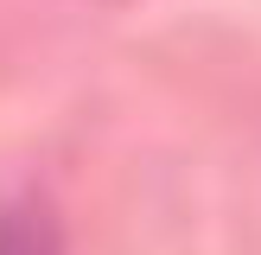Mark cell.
<instances>
[{"label": "cell", "mask_w": 261, "mask_h": 255, "mask_svg": "<svg viewBox=\"0 0 261 255\" xmlns=\"http://www.w3.org/2000/svg\"><path fill=\"white\" fill-rule=\"evenodd\" d=\"M0 255H58V223L38 204H7L0 211Z\"/></svg>", "instance_id": "6da1fadb"}]
</instances>
